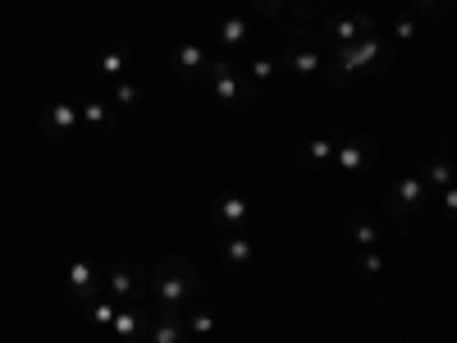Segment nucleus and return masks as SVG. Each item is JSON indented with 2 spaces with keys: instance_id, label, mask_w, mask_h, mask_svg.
<instances>
[{
  "instance_id": "nucleus-1",
  "label": "nucleus",
  "mask_w": 457,
  "mask_h": 343,
  "mask_svg": "<svg viewBox=\"0 0 457 343\" xmlns=\"http://www.w3.org/2000/svg\"><path fill=\"white\" fill-rule=\"evenodd\" d=\"M394 69V55H389V37L385 32H366L361 42L353 46H329L325 51V69L320 79H329L334 88H343L357 73H389Z\"/></svg>"
},
{
  "instance_id": "nucleus-2",
  "label": "nucleus",
  "mask_w": 457,
  "mask_h": 343,
  "mask_svg": "<svg viewBox=\"0 0 457 343\" xmlns=\"http://www.w3.org/2000/svg\"><path fill=\"white\" fill-rule=\"evenodd\" d=\"M146 293L156 297V307L161 312H183L187 302H197L202 297V271L187 256H161L156 261V271L146 275Z\"/></svg>"
},
{
  "instance_id": "nucleus-3",
  "label": "nucleus",
  "mask_w": 457,
  "mask_h": 343,
  "mask_svg": "<svg viewBox=\"0 0 457 343\" xmlns=\"http://www.w3.org/2000/svg\"><path fill=\"white\" fill-rule=\"evenodd\" d=\"M202 83H206L211 96H215L220 105H228V110H252V105H256V88L243 79V64H238L234 55H211Z\"/></svg>"
},
{
  "instance_id": "nucleus-4",
  "label": "nucleus",
  "mask_w": 457,
  "mask_h": 343,
  "mask_svg": "<svg viewBox=\"0 0 457 343\" xmlns=\"http://www.w3.org/2000/svg\"><path fill=\"white\" fill-rule=\"evenodd\" d=\"M366 32H375V14L357 10V14H320V51L329 46H353Z\"/></svg>"
},
{
  "instance_id": "nucleus-5",
  "label": "nucleus",
  "mask_w": 457,
  "mask_h": 343,
  "mask_svg": "<svg viewBox=\"0 0 457 343\" xmlns=\"http://www.w3.org/2000/svg\"><path fill=\"white\" fill-rule=\"evenodd\" d=\"M426 202H430V193H426V183H421V174H403L385 197H379V206H385V215L389 220H411L416 211H426Z\"/></svg>"
},
{
  "instance_id": "nucleus-6",
  "label": "nucleus",
  "mask_w": 457,
  "mask_h": 343,
  "mask_svg": "<svg viewBox=\"0 0 457 343\" xmlns=\"http://www.w3.org/2000/svg\"><path fill=\"white\" fill-rule=\"evenodd\" d=\"M64 289L73 302H92L105 293V275H101V265L92 256H73L69 261V275H64Z\"/></svg>"
},
{
  "instance_id": "nucleus-7",
  "label": "nucleus",
  "mask_w": 457,
  "mask_h": 343,
  "mask_svg": "<svg viewBox=\"0 0 457 343\" xmlns=\"http://www.w3.org/2000/svg\"><path fill=\"white\" fill-rule=\"evenodd\" d=\"M105 293L120 302V307H129V302H142V297H146V275L137 271V265H129V261H114L110 271H105Z\"/></svg>"
},
{
  "instance_id": "nucleus-8",
  "label": "nucleus",
  "mask_w": 457,
  "mask_h": 343,
  "mask_svg": "<svg viewBox=\"0 0 457 343\" xmlns=\"http://www.w3.org/2000/svg\"><path fill=\"white\" fill-rule=\"evenodd\" d=\"M370 165H375V138H338V146H334L338 174H361Z\"/></svg>"
},
{
  "instance_id": "nucleus-9",
  "label": "nucleus",
  "mask_w": 457,
  "mask_h": 343,
  "mask_svg": "<svg viewBox=\"0 0 457 343\" xmlns=\"http://www.w3.org/2000/svg\"><path fill=\"white\" fill-rule=\"evenodd\" d=\"M206 64H211V46H202V42H179L170 51V69L179 73L183 83H202L206 79Z\"/></svg>"
},
{
  "instance_id": "nucleus-10",
  "label": "nucleus",
  "mask_w": 457,
  "mask_h": 343,
  "mask_svg": "<svg viewBox=\"0 0 457 343\" xmlns=\"http://www.w3.org/2000/svg\"><path fill=\"white\" fill-rule=\"evenodd\" d=\"M42 133L46 138H79L83 133V124H79V101H51L46 110H42Z\"/></svg>"
},
{
  "instance_id": "nucleus-11",
  "label": "nucleus",
  "mask_w": 457,
  "mask_h": 343,
  "mask_svg": "<svg viewBox=\"0 0 457 343\" xmlns=\"http://www.w3.org/2000/svg\"><path fill=\"white\" fill-rule=\"evenodd\" d=\"M284 73H293V79H320V69H325V51L320 46H288L279 60H275Z\"/></svg>"
},
{
  "instance_id": "nucleus-12",
  "label": "nucleus",
  "mask_w": 457,
  "mask_h": 343,
  "mask_svg": "<svg viewBox=\"0 0 457 343\" xmlns=\"http://www.w3.org/2000/svg\"><path fill=\"white\" fill-rule=\"evenodd\" d=\"M146 307L142 302H129V307H120L114 312V321H110V334H114V343H142V330H146Z\"/></svg>"
},
{
  "instance_id": "nucleus-13",
  "label": "nucleus",
  "mask_w": 457,
  "mask_h": 343,
  "mask_svg": "<svg viewBox=\"0 0 457 343\" xmlns=\"http://www.w3.org/2000/svg\"><path fill=\"white\" fill-rule=\"evenodd\" d=\"M247 215H252L247 197L243 193H228V197H220L211 206V229H247Z\"/></svg>"
},
{
  "instance_id": "nucleus-14",
  "label": "nucleus",
  "mask_w": 457,
  "mask_h": 343,
  "mask_svg": "<svg viewBox=\"0 0 457 343\" xmlns=\"http://www.w3.org/2000/svg\"><path fill=\"white\" fill-rule=\"evenodd\" d=\"M142 343H193L183 330V316H146V330H142Z\"/></svg>"
},
{
  "instance_id": "nucleus-15",
  "label": "nucleus",
  "mask_w": 457,
  "mask_h": 343,
  "mask_svg": "<svg viewBox=\"0 0 457 343\" xmlns=\"http://www.w3.org/2000/svg\"><path fill=\"white\" fill-rule=\"evenodd\" d=\"M343 234L357 243V252H379V247H385V234H379V224H370L366 215H343Z\"/></svg>"
},
{
  "instance_id": "nucleus-16",
  "label": "nucleus",
  "mask_w": 457,
  "mask_h": 343,
  "mask_svg": "<svg viewBox=\"0 0 457 343\" xmlns=\"http://www.w3.org/2000/svg\"><path fill=\"white\" fill-rule=\"evenodd\" d=\"M133 69V46H124V42H114V46H105L101 55H96V73L101 79H124V73Z\"/></svg>"
},
{
  "instance_id": "nucleus-17",
  "label": "nucleus",
  "mask_w": 457,
  "mask_h": 343,
  "mask_svg": "<svg viewBox=\"0 0 457 343\" xmlns=\"http://www.w3.org/2000/svg\"><path fill=\"white\" fill-rule=\"evenodd\" d=\"M421 183H426V193H439V188L453 183V161H448V151H435V156H426Z\"/></svg>"
},
{
  "instance_id": "nucleus-18",
  "label": "nucleus",
  "mask_w": 457,
  "mask_h": 343,
  "mask_svg": "<svg viewBox=\"0 0 457 343\" xmlns=\"http://www.w3.org/2000/svg\"><path fill=\"white\" fill-rule=\"evenodd\" d=\"M79 124L83 129H114V105L110 101H79Z\"/></svg>"
},
{
  "instance_id": "nucleus-19",
  "label": "nucleus",
  "mask_w": 457,
  "mask_h": 343,
  "mask_svg": "<svg viewBox=\"0 0 457 343\" xmlns=\"http://www.w3.org/2000/svg\"><path fill=\"white\" fill-rule=\"evenodd\" d=\"M183 330H187V339H211V330H215V312L206 307H193V312H183Z\"/></svg>"
},
{
  "instance_id": "nucleus-20",
  "label": "nucleus",
  "mask_w": 457,
  "mask_h": 343,
  "mask_svg": "<svg viewBox=\"0 0 457 343\" xmlns=\"http://www.w3.org/2000/svg\"><path fill=\"white\" fill-rule=\"evenodd\" d=\"M105 101H110V105H120V110H137V105H142V88H137L133 79H114Z\"/></svg>"
},
{
  "instance_id": "nucleus-21",
  "label": "nucleus",
  "mask_w": 457,
  "mask_h": 343,
  "mask_svg": "<svg viewBox=\"0 0 457 343\" xmlns=\"http://www.w3.org/2000/svg\"><path fill=\"white\" fill-rule=\"evenodd\" d=\"M220 42H224V51H228V55H234L238 46H247V19L228 14V19L220 23Z\"/></svg>"
},
{
  "instance_id": "nucleus-22",
  "label": "nucleus",
  "mask_w": 457,
  "mask_h": 343,
  "mask_svg": "<svg viewBox=\"0 0 457 343\" xmlns=\"http://www.w3.org/2000/svg\"><path fill=\"white\" fill-rule=\"evenodd\" d=\"M224 261H228V271H247V261H252V243L243 234H228L224 238Z\"/></svg>"
},
{
  "instance_id": "nucleus-23",
  "label": "nucleus",
  "mask_w": 457,
  "mask_h": 343,
  "mask_svg": "<svg viewBox=\"0 0 457 343\" xmlns=\"http://www.w3.org/2000/svg\"><path fill=\"white\" fill-rule=\"evenodd\" d=\"M87 307V321L92 325H101V330H110V321H114V312H120V302H114L110 293H101V297H92V302H83Z\"/></svg>"
},
{
  "instance_id": "nucleus-24",
  "label": "nucleus",
  "mask_w": 457,
  "mask_h": 343,
  "mask_svg": "<svg viewBox=\"0 0 457 343\" xmlns=\"http://www.w3.org/2000/svg\"><path fill=\"white\" fill-rule=\"evenodd\" d=\"M275 73H279V64H275V55H256L247 69H243V79L252 83V88H265V83H270L275 79Z\"/></svg>"
},
{
  "instance_id": "nucleus-25",
  "label": "nucleus",
  "mask_w": 457,
  "mask_h": 343,
  "mask_svg": "<svg viewBox=\"0 0 457 343\" xmlns=\"http://www.w3.org/2000/svg\"><path fill=\"white\" fill-rule=\"evenodd\" d=\"M334 146H338V138H307V161L325 170L334 161Z\"/></svg>"
},
{
  "instance_id": "nucleus-26",
  "label": "nucleus",
  "mask_w": 457,
  "mask_h": 343,
  "mask_svg": "<svg viewBox=\"0 0 457 343\" xmlns=\"http://www.w3.org/2000/svg\"><path fill=\"white\" fill-rule=\"evenodd\" d=\"M448 5H453V0H411V19H444L448 14Z\"/></svg>"
},
{
  "instance_id": "nucleus-27",
  "label": "nucleus",
  "mask_w": 457,
  "mask_h": 343,
  "mask_svg": "<svg viewBox=\"0 0 457 343\" xmlns=\"http://www.w3.org/2000/svg\"><path fill=\"white\" fill-rule=\"evenodd\" d=\"M357 265H361L366 280H379V275H385V256H379V252H357Z\"/></svg>"
},
{
  "instance_id": "nucleus-28",
  "label": "nucleus",
  "mask_w": 457,
  "mask_h": 343,
  "mask_svg": "<svg viewBox=\"0 0 457 343\" xmlns=\"http://www.w3.org/2000/svg\"><path fill=\"white\" fill-rule=\"evenodd\" d=\"M457 215V183H448V188H439V220L448 224Z\"/></svg>"
},
{
  "instance_id": "nucleus-29",
  "label": "nucleus",
  "mask_w": 457,
  "mask_h": 343,
  "mask_svg": "<svg viewBox=\"0 0 457 343\" xmlns=\"http://www.w3.org/2000/svg\"><path fill=\"white\" fill-rule=\"evenodd\" d=\"M252 10H256V19H279L284 0H252Z\"/></svg>"
},
{
  "instance_id": "nucleus-30",
  "label": "nucleus",
  "mask_w": 457,
  "mask_h": 343,
  "mask_svg": "<svg viewBox=\"0 0 457 343\" xmlns=\"http://www.w3.org/2000/svg\"><path fill=\"white\" fill-rule=\"evenodd\" d=\"M325 5H329V0H297V14L302 19H316V14H325Z\"/></svg>"
},
{
  "instance_id": "nucleus-31",
  "label": "nucleus",
  "mask_w": 457,
  "mask_h": 343,
  "mask_svg": "<svg viewBox=\"0 0 457 343\" xmlns=\"http://www.w3.org/2000/svg\"><path fill=\"white\" fill-rule=\"evenodd\" d=\"M416 37V19H398L394 23V42H411Z\"/></svg>"
}]
</instances>
